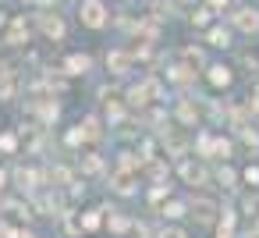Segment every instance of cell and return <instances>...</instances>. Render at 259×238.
Listing matches in <instances>:
<instances>
[{"label": "cell", "mask_w": 259, "mask_h": 238, "mask_svg": "<svg viewBox=\"0 0 259 238\" xmlns=\"http://www.w3.org/2000/svg\"><path fill=\"white\" fill-rule=\"evenodd\" d=\"M220 238H231V234H227V231H220Z\"/></svg>", "instance_id": "34"}, {"label": "cell", "mask_w": 259, "mask_h": 238, "mask_svg": "<svg viewBox=\"0 0 259 238\" xmlns=\"http://www.w3.org/2000/svg\"><path fill=\"white\" fill-rule=\"evenodd\" d=\"M68 71H71V75H85V71H89V57H82V54L68 57Z\"/></svg>", "instance_id": "8"}, {"label": "cell", "mask_w": 259, "mask_h": 238, "mask_svg": "<svg viewBox=\"0 0 259 238\" xmlns=\"http://www.w3.org/2000/svg\"><path fill=\"white\" fill-rule=\"evenodd\" d=\"M167 149H170V153H181V149H185V139H181V135L174 132V135L167 139Z\"/></svg>", "instance_id": "19"}, {"label": "cell", "mask_w": 259, "mask_h": 238, "mask_svg": "<svg viewBox=\"0 0 259 238\" xmlns=\"http://www.w3.org/2000/svg\"><path fill=\"white\" fill-rule=\"evenodd\" d=\"M209 82H213V86H227V82H231V68H224V64L209 68Z\"/></svg>", "instance_id": "9"}, {"label": "cell", "mask_w": 259, "mask_h": 238, "mask_svg": "<svg viewBox=\"0 0 259 238\" xmlns=\"http://www.w3.org/2000/svg\"><path fill=\"white\" fill-rule=\"evenodd\" d=\"M110 227H114V231H124V227H128V220H124V217H117V213H114V217H110Z\"/></svg>", "instance_id": "25"}, {"label": "cell", "mask_w": 259, "mask_h": 238, "mask_svg": "<svg viewBox=\"0 0 259 238\" xmlns=\"http://www.w3.org/2000/svg\"><path fill=\"white\" fill-rule=\"evenodd\" d=\"M220 181H224V188H231V185H234V171L224 167V171H220Z\"/></svg>", "instance_id": "21"}, {"label": "cell", "mask_w": 259, "mask_h": 238, "mask_svg": "<svg viewBox=\"0 0 259 238\" xmlns=\"http://www.w3.org/2000/svg\"><path fill=\"white\" fill-rule=\"evenodd\" d=\"M135 238H149V231L146 227H135Z\"/></svg>", "instance_id": "32"}, {"label": "cell", "mask_w": 259, "mask_h": 238, "mask_svg": "<svg viewBox=\"0 0 259 238\" xmlns=\"http://www.w3.org/2000/svg\"><path fill=\"white\" fill-rule=\"evenodd\" d=\"M0 185H4V171H0Z\"/></svg>", "instance_id": "35"}, {"label": "cell", "mask_w": 259, "mask_h": 238, "mask_svg": "<svg viewBox=\"0 0 259 238\" xmlns=\"http://www.w3.org/2000/svg\"><path fill=\"white\" fill-rule=\"evenodd\" d=\"M217 213H220V210H217V203H213V199H192V217H199L202 224H209Z\"/></svg>", "instance_id": "2"}, {"label": "cell", "mask_w": 259, "mask_h": 238, "mask_svg": "<svg viewBox=\"0 0 259 238\" xmlns=\"http://www.w3.org/2000/svg\"><path fill=\"white\" fill-rule=\"evenodd\" d=\"M100 213H103V210H93V213H85L82 227H85V231H96V227H100Z\"/></svg>", "instance_id": "16"}, {"label": "cell", "mask_w": 259, "mask_h": 238, "mask_svg": "<svg viewBox=\"0 0 259 238\" xmlns=\"http://www.w3.org/2000/svg\"><path fill=\"white\" fill-rule=\"evenodd\" d=\"M15 181H18L22 188H32V181H36V174H32V171H25V167H18V171H15Z\"/></svg>", "instance_id": "14"}, {"label": "cell", "mask_w": 259, "mask_h": 238, "mask_svg": "<svg viewBox=\"0 0 259 238\" xmlns=\"http://www.w3.org/2000/svg\"><path fill=\"white\" fill-rule=\"evenodd\" d=\"M0 149H4V153H15V149H18V139H15L11 132H4V135H0Z\"/></svg>", "instance_id": "15"}, {"label": "cell", "mask_w": 259, "mask_h": 238, "mask_svg": "<svg viewBox=\"0 0 259 238\" xmlns=\"http://www.w3.org/2000/svg\"><path fill=\"white\" fill-rule=\"evenodd\" d=\"M185 61H192V64H199V61H202V54H199V50H185Z\"/></svg>", "instance_id": "29"}, {"label": "cell", "mask_w": 259, "mask_h": 238, "mask_svg": "<svg viewBox=\"0 0 259 238\" xmlns=\"http://www.w3.org/2000/svg\"><path fill=\"white\" fill-rule=\"evenodd\" d=\"M107 68H110V71H117V75H121V71H128V54H110V57H107Z\"/></svg>", "instance_id": "11"}, {"label": "cell", "mask_w": 259, "mask_h": 238, "mask_svg": "<svg viewBox=\"0 0 259 238\" xmlns=\"http://www.w3.org/2000/svg\"><path fill=\"white\" fill-rule=\"evenodd\" d=\"M213 153H217V156H227V153H231V146L220 139V142H213Z\"/></svg>", "instance_id": "22"}, {"label": "cell", "mask_w": 259, "mask_h": 238, "mask_svg": "<svg viewBox=\"0 0 259 238\" xmlns=\"http://www.w3.org/2000/svg\"><path fill=\"white\" fill-rule=\"evenodd\" d=\"M121 167H124V171H135V156H132V153H121Z\"/></svg>", "instance_id": "23"}, {"label": "cell", "mask_w": 259, "mask_h": 238, "mask_svg": "<svg viewBox=\"0 0 259 238\" xmlns=\"http://www.w3.org/2000/svg\"><path fill=\"white\" fill-rule=\"evenodd\" d=\"M50 178H54V181H61V185H68V181H71V174H68L64 167H54V174H50Z\"/></svg>", "instance_id": "20"}, {"label": "cell", "mask_w": 259, "mask_h": 238, "mask_svg": "<svg viewBox=\"0 0 259 238\" xmlns=\"http://www.w3.org/2000/svg\"><path fill=\"white\" fill-rule=\"evenodd\" d=\"M178 117L192 125V121H195V107H192V103H181V107H178Z\"/></svg>", "instance_id": "18"}, {"label": "cell", "mask_w": 259, "mask_h": 238, "mask_svg": "<svg viewBox=\"0 0 259 238\" xmlns=\"http://www.w3.org/2000/svg\"><path fill=\"white\" fill-rule=\"evenodd\" d=\"M252 110H259V86L252 89Z\"/></svg>", "instance_id": "31"}, {"label": "cell", "mask_w": 259, "mask_h": 238, "mask_svg": "<svg viewBox=\"0 0 259 238\" xmlns=\"http://www.w3.org/2000/svg\"><path fill=\"white\" fill-rule=\"evenodd\" d=\"M82 22H85L89 29H100V25L107 22V8L100 4V0H85V4H82Z\"/></svg>", "instance_id": "1"}, {"label": "cell", "mask_w": 259, "mask_h": 238, "mask_svg": "<svg viewBox=\"0 0 259 238\" xmlns=\"http://www.w3.org/2000/svg\"><path fill=\"white\" fill-rule=\"evenodd\" d=\"M209 43H213V47H227L231 39H227V32H224V29H213V32H209Z\"/></svg>", "instance_id": "17"}, {"label": "cell", "mask_w": 259, "mask_h": 238, "mask_svg": "<svg viewBox=\"0 0 259 238\" xmlns=\"http://www.w3.org/2000/svg\"><path fill=\"white\" fill-rule=\"evenodd\" d=\"M181 178H185L188 185H199V181H206V174H202V167H199V164H181Z\"/></svg>", "instance_id": "6"}, {"label": "cell", "mask_w": 259, "mask_h": 238, "mask_svg": "<svg viewBox=\"0 0 259 238\" xmlns=\"http://www.w3.org/2000/svg\"><path fill=\"white\" fill-rule=\"evenodd\" d=\"M0 234H4V238H29L25 231H11V227H4V231H0Z\"/></svg>", "instance_id": "28"}, {"label": "cell", "mask_w": 259, "mask_h": 238, "mask_svg": "<svg viewBox=\"0 0 259 238\" xmlns=\"http://www.w3.org/2000/svg\"><path fill=\"white\" fill-rule=\"evenodd\" d=\"M25 39H29V29H25V22L18 18V22L11 25V32H8V43H15V47H18V43H25Z\"/></svg>", "instance_id": "7"}, {"label": "cell", "mask_w": 259, "mask_h": 238, "mask_svg": "<svg viewBox=\"0 0 259 238\" xmlns=\"http://www.w3.org/2000/svg\"><path fill=\"white\" fill-rule=\"evenodd\" d=\"M114 188L121 192V195H128L135 185H132V171H121V174H114Z\"/></svg>", "instance_id": "10"}, {"label": "cell", "mask_w": 259, "mask_h": 238, "mask_svg": "<svg viewBox=\"0 0 259 238\" xmlns=\"http://www.w3.org/2000/svg\"><path fill=\"white\" fill-rule=\"evenodd\" d=\"M170 75H174V82H188V68H174Z\"/></svg>", "instance_id": "26"}, {"label": "cell", "mask_w": 259, "mask_h": 238, "mask_svg": "<svg viewBox=\"0 0 259 238\" xmlns=\"http://www.w3.org/2000/svg\"><path fill=\"white\" fill-rule=\"evenodd\" d=\"M163 238H185V231H178V227H170V231H163Z\"/></svg>", "instance_id": "30"}, {"label": "cell", "mask_w": 259, "mask_h": 238, "mask_svg": "<svg viewBox=\"0 0 259 238\" xmlns=\"http://www.w3.org/2000/svg\"><path fill=\"white\" fill-rule=\"evenodd\" d=\"M213 4H217V8H220V4H227V0H213Z\"/></svg>", "instance_id": "33"}, {"label": "cell", "mask_w": 259, "mask_h": 238, "mask_svg": "<svg viewBox=\"0 0 259 238\" xmlns=\"http://www.w3.org/2000/svg\"><path fill=\"white\" fill-rule=\"evenodd\" d=\"M11 96H15V71L0 68V100H11Z\"/></svg>", "instance_id": "5"}, {"label": "cell", "mask_w": 259, "mask_h": 238, "mask_svg": "<svg viewBox=\"0 0 259 238\" xmlns=\"http://www.w3.org/2000/svg\"><path fill=\"white\" fill-rule=\"evenodd\" d=\"M163 213H167V217H181V213H185V206H181V203H170Z\"/></svg>", "instance_id": "24"}, {"label": "cell", "mask_w": 259, "mask_h": 238, "mask_svg": "<svg viewBox=\"0 0 259 238\" xmlns=\"http://www.w3.org/2000/svg\"><path fill=\"white\" fill-rule=\"evenodd\" d=\"M39 25H43V32H47L50 39H61V36H64V22H61L57 15H43Z\"/></svg>", "instance_id": "4"}, {"label": "cell", "mask_w": 259, "mask_h": 238, "mask_svg": "<svg viewBox=\"0 0 259 238\" xmlns=\"http://www.w3.org/2000/svg\"><path fill=\"white\" fill-rule=\"evenodd\" d=\"M234 25H238L241 32H255V29H259V15L248 11V8H238V11H234Z\"/></svg>", "instance_id": "3"}, {"label": "cell", "mask_w": 259, "mask_h": 238, "mask_svg": "<svg viewBox=\"0 0 259 238\" xmlns=\"http://www.w3.org/2000/svg\"><path fill=\"white\" fill-rule=\"evenodd\" d=\"M82 132H85V139H100V121L96 117H85L82 121Z\"/></svg>", "instance_id": "12"}, {"label": "cell", "mask_w": 259, "mask_h": 238, "mask_svg": "<svg viewBox=\"0 0 259 238\" xmlns=\"http://www.w3.org/2000/svg\"><path fill=\"white\" fill-rule=\"evenodd\" d=\"M199 149H202V153H213V139L202 135V139H199Z\"/></svg>", "instance_id": "27"}, {"label": "cell", "mask_w": 259, "mask_h": 238, "mask_svg": "<svg viewBox=\"0 0 259 238\" xmlns=\"http://www.w3.org/2000/svg\"><path fill=\"white\" fill-rule=\"evenodd\" d=\"M82 171H85V174H100V171H103V164H100V156H93V153H89V156L82 160Z\"/></svg>", "instance_id": "13"}]
</instances>
